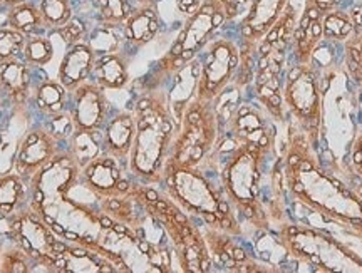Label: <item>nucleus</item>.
<instances>
[{"label":"nucleus","mask_w":362,"mask_h":273,"mask_svg":"<svg viewBox=\"0 0 362 273\" xmlns=\"http://www.w3.org/2000/svg\"><path fill=\"white\" fill-rule=\"evenodd\" d=\"M280 165L285 190L296 202L362 235V199L324 170L300 129L291 133Z\"/></svg>","instance_id":"obj_1"},{"label":"nucleus","mask_w":362,"mask_h":273,"mask_svg":"<svg viewBox=\"0 0 362 273\" xmlns=\"http://www.w3.org/2000/svg\"><path fill=\"white\" fill-rule=\"evenodd\" d=\"M136 136L128 158V171L143 185H158L165 176L178 122L168 106L166 93L148 89L134 104Z\"/></svg>","instance_id":"obj_2"},{"label":"nucleus","mask_w":362,"mask_h":273,"mask_svg":"<svg viewBox=\"0 0 362 273\" xmlns=\"http://www.w3.org/2000/svg\"><path fill=\"white\" fill-rule=\"evenodd\" d=\"M275 154L274 133L260 141H235L221 173L225 198L257 228L267 230L270 218L262 204L265 168Z\"/></svg>","instance_id":"obj_3"},{"label":"nucleus","mask_w":362,"mask_h":273,"mask_svg":"<svg viewBox=\"0 0 362 273\" xmlns=\"http://www.w3.org/2000/svg\"><path fill=\"white\" fill-rule=\"evenodd\" d=\"M161 183L173 202L185 213L200 216L206 225L223 230L228 235H240L232 204L216 191L198 168L166 165Z\"/></svg>","instance_id":"obj_4"},{"label":"nucleus","mask_w":362,"mask_h":273,"mask_svg":"<svg viewBox=\"0 0 362 273\" xmlns=\"http://www.w3.org/2000/svg\"><path fill=\"white\" fill-rule=\"evenodd\" d=\"M238 4L235 0H202L171 44L170 51L160 59L155 69V79H149L151 88L161 83L163 77H171L180 67L200 56L210 40H214L216 30L226 21L237 16Z\"/></svg>","instance_id":"obj_5"},{"label":"nucleus","mask_w":362,"mask_h":273,"mask_svg":"<svg viewBox=\"0 0 362 273\" xmlns=\"http://www.w3.org/2000/svg\"><path fill=\"white\" fill-rule=\"evenodd\" d=\"M279 243L288 257L315 272H362L361 258L322 230L300 223H282Z\"/></svg>","instance_id":"obj_6"},{"label":"nucleus","mask_w":362,"mask_h":273,"mask_svg":"<svg viewBox=\"0 0 362 273\" xmlns=\"http://www.w3.org/2000/svg\"><path fill=\"white\" fill-rule=\"evenodd\" d=\"M282 103L312 146H319L324 124V88L315 61L293 62L288 67L282 83Z\"/></svg>","instance_id":"obj_7"},{"label":"nucleus","mask_w":362,"mask_h":273,"mask_svg":"<svg viewBox=\"0 0 362 273\" xmlns=\"http://www.w3.org/2000/svg\"><path fill=\"white\" fill-rule=\"evenodd\" d=\"M220 127L221 121L215 103H202L194 98L185 109L166 165L200 166L215 151Z\"/></svg>","instance_id":"obj_8"},{"label":"nucleus","mask_w":362,"mask_h":273,"mask_svg":"<svg viewBox=\"0 0 362 273\" xmlns=\"http://www.w3.org/2000/svg\"><path fill=\"white\" fill-rule=\"evenodd\" d=\"M200 79L197 99L202 103H214L235 83L240 67V47L232 39L220 37L206 44L200 52Z\"/></svg>","instance_id":"obj_9"},{"label":"nucleus","mask_w":362,"mask_h":273,"mask_svg":"<svg viewBox=\"0 0 362 273\" xmlns=\"http://www.w3.org/2000/svg\"><path fill=\"white\" fill-rule=\"evenodd\" d=\"M52 231V226L40 220L37 211L25 213L12 223V235L21 243L22 252H25L34 260L44 262L49 268L59 255L67 250Z\"/></svg>","instance_id":"obj_10"},{"label":"nucleus","mask_w":362,"mask_h":273,"mask_svg":"<svg viewBox=\"0 0 362 273\" xmlns=\"http://www.w3.org/2000/svg\"><path fill=\"white\" fill-rule=\"evenodd\" d=\"M119 159L103 153L96 159L81 170L84 183L89 186L99 198L107 199L128 193L133 183L126 178Z\"/></svg>","instance_id":"obj_11"},{"label":"nucleus","mask_w":362,"mask_h":273,"mask_svg":"<svg viewBox=\"0 0 362 273\" xmlns=\"http://www.w3.org/2000/svg\"><path fill=\"white\" fill-rule=\"evenodd\" d=\"M71 93L72 106L69 112L74 126L79 129L101 131L107 121V101L104 89L89 79Z\"/></svg>","instance_id":"obj_12"},{"label":"nucleus","mask_w":362,"mask_h":273,"mask_svg":"<svg viewBox=\"0 0 362 273\" xmlns=\"http://www.w3.org/2000/svg\"><path fill=\"white\" fill-rule=\"evenodd\" d=\"M324 42L322 13L315 8L307 7L297 21L296 30L292 34V56L296 64H309L315 57L317 49Z\"/></svg>","instance_id":"obj_13"},{"label":"nucleus","mask_w":362,"mask_h":273,"mask_svg":"<svg viewBox=\"0 0 362 273\" xmlns=\"http://www.w3.org/2000/svg\"><path fill=\"white\" fill-rule=\"evenodd\" d=\"M57 144L59 141L47 129H37L27 136L17 154V170L21 175H35L40 168L47 165L61 153Z\"/></svg>","instance_id":"obj_14"},{"label":"nucleus","mask_w":362,"mask_h":273,"mask_svg":"<svg viewBox=\"0 0 362 273\" xmlns=\"http://www.w3.org/2000/svg\"><path fill=\"white\" fill-rule=\"evenodd\" d=\"M136 136V117L133 111L117 112L106 121L103 133V151L110 156L128 161Z\"/></svg>","instance_id":"obj_15"},{"label":"nucleus","mask_w":362,"mask_h":273,"mask_svg":"<svg viewBox=\"0 0 362 273\" xmlns=\"http://www.w3.org/2000/svg\"><path fill=\"white\" fill-rule=\"evenodd\" d=\"M161 22L156 4L151 6H138L123 24L124 47L138 51L143 45L151 42L160 32Z\"/></svg>","instance_id":"obj_16"},{"label":"nucleus","mask_w":362,"mask_h":273,"mask_svg":"<svg viewBox=\"0 0 362 273\" xmlns=\"http://www.w3.org/2000/svg\"><path fill=\"white\" fill-rule=\"evenodd\" d=\"M94 62H96V54L84 40L69 45V51L62 57L61 67H59V83L67 91L76 89L84 81L90 79Z\"/></svg>","instance_id":"obj_17"},{"label":"nucleus","mask_w":362,"mask_h":273,"mask_svg":"<svg viewBox=\"0 0 362 273\" xmlns=\"http://www.w3.org/2000/svg\"><path fill=\"white\" fill-rule=\"evenodd\" d=\"M129 54L117 51L96 57L90 81L103 89H123L129 83Z\"/></svg>","instance_id":"obj_18"},{"label":"nucleus","mask_w":362,"mask_h":273,"mask_svg":"<svg viewBox=\"0 0 362 273\" xmlns=\"http://www.w3.org/2000/svg\"><path fill=\"white\" fill-rule=\"evenodd\" d=\"M230 133L237 143L242 141H260L272 134L264 112L253 104H240L230 120Z\"/></svg>","instance_id":"obj_19"},{"label":"nucleus","mask_w":362,"mask_h":273,"mask_svg":"<svg viewBox=\"0 0 362 273\" xmlns=\"http://www.w3.org/2000/svg\"><path fill=\"white\" fill-rule=\"evenodd\" d=\"M67 153L71 158L78 163V166L83 170L86 165H89L93 159H96L99 154H103V133L101 131H89L76 127L74 133L69 138V148Z\"/></svg>","instance_id":"obj_20"},{"label":"nucleus","mask_w":362,"mask_h":273,"mask_svg":"<svg viewBox=\"0 0 362 273\" xmlns=\"http://www.w3.org/2000/svg\"><path fill=\"white\" fill-rule=\"evenodd\" d=\"M30 64L24 59H11L0 62V86L13 95L17 101H24L30 84Z\"/></svg>","instance_id":"obj_21"},{"label":"nucleus","mask_w":362,"mask_h":273,"mask_svg":"<svg viewBox=\"0 0 362 273\" xmlns=\"http://www.w3.org/2000/svg\"><path fill=\"white\" fill-rule=\"evenodd\" d=\"M84 42L93 49L96 57L117 51H124L123 25H112L99 22L98 27L88 32Z\"/></svg>","instance_id":"obj_22"},{"label":"nucleus","mask_w":362,"mask_h":273,"mask_svg":"<svg viewBox=\"0 0 362 273\" xmlns=\"http://www.w3.org/2000/svg\"><path fill=\"white\" fill-rule=\"evenodd\" d=\"M7 25L22 32L27 37L29 35L40 34V32L45 30L39 7L35 6L33 0L12 8H7Z\"/></svg>","instance_id":"obj_23"},{"label":"nucleus","mask_w":362,"mask_h":273,"mask_svg":"<svg viewBox=\"0 0 362 273\" xmlns=\"http://www.w3.org/2000/svg\"><path fill=\"white\" fill-rule=\"evenodd\" d=\"M69 93L61 83H54V81H45L39 86L37 95H35V104H37L39 111L44 115L54 116L61 115L66 111L67 103H69Z\"/></svg>","instance_id":"obj_24"},{"label":"nucleus","mask_w":362,"mask_h":273,"mask_svg":"<svg viewBox=\"0 0 362 273\" xmlns=\"http://www.w3.org/2000/svg\"><path fill=\"white\" fill-rule=\"evenodd\" d=\"M322 30L324 42L344 44L354 32V22H352L351 12L342 11L341 7L330 11L322 16Z\"/></svg>","instance_id":"obj_25"},{"label":"nucleus","mask_w":362,"mask_h":273,"mask_svg":"<svg viewBox=\"0 0 362 273\" xmlns=\"http://www.w3.org/2000/svg\"><path fill=\"white\" fill-rule=\"evenodd\" d=\"M37 7L42 16L45 30L57 32L74 17L69 0H40Z\"/></svg>","instance_id":"obj_26"},{"label":"nucleus","mask_w":362,"mask_h":273,"mask_svg":"<svg viewBox=\"0 0 362 273\" xmlns=\"http://www.w3.org/2000/svg\"><path fill=\"white\" fill-rule=\"evenodd\" d=\"M99 22L112 25H123L134 11L133 0H94Z\"/></svg>","instance_id":"obj_27"},{"label":"nucleus","mask_w":362,"mask_h":273,"mask_svg":"<svg viewBox=\"0 0 362 273\" xmlns=\"http://www.w3.org/2000/svg\"><path fill=\"white\" fill-rule=\"evenodd\" d=\"M54 57V45L51 39H47L42 34L29 35L25 40L24 54H22V59L27 64L35 67L47 66L49 62L52 61Z\"/></svg>","instance_id":"obj_28"},{"label":"nucleus","mask_w":362,"mask_h":273,"mask_svg":"<svg viewBox=\"0 0 362 273\" xmlns=\"http://www.w3.org/2000/svg\"><path fill=\"white\" fill-rule=\"evenodd\" d=\"M24 197L21 176L11 175L0 180V215H11Z\"/></svg>","instance_id":"obj_29"},{"label":"nucleus","mask_w":362,"mask_h":273,"mask_svg":"<svg viewBox=\"0 0 362 273\" xmlns=\"http://www.w3.org/2000/svg\"><path fill=\"white\" fill-rule=\"evenodd\" d=\"M27 35L22 32L12 29V27H2L0 29V62L11 61V59H21L24 54Z\"/></svg>","instance_id":"obj_30"},{"label":"nucleus","mask_w":362,"mask_h":273,"mask_svg":"<svg viewBox=\"0 0 362 273\" xmlns=\"http://www.w3.org/2000/svg\"><path fill=\"white\" fill-rule=\"evenodd\" d=\"M88 27H86L83 21L78 19V17H72L64 27H61V29L57 30V34L61 35L62 40H64L67 45H74L78 42H83L86 35H88Z\"/></svg>","instance_id":"obj_31"},{"label":"nucleus","mask_w":362,"mask_h":273,"mask_svg":"<svg viewBox=\"0 0 362 273\" xmlns=\"http://www.w3.org/2000/svg\"><path fill=\"white\" fill-rule=\"evenodd\" d=\"M344 0H307L305 6L307 7H312L315 8L317 12L319 13H327L330 11H336V8H339L342 6Z\"/></svg>","instance_id":"obj_32"},{"label":"nucleus","mask_w":362,"mask_h":273,"mask_svg":"<svg viewBox=\"0 0 362 273\" xmlns=\"http://www.w3.org/2000/svg\"><path fill=\"white\" fill-rule=\"evenodd\" d=\"M6 272H12V273H22V272H29V265H27L24 258L17 257V255H12L11 258L6 262Z\"/></svg>","instance_id":"obj_33"},{"label":"nucleus","mask_w":362,"mask_h":273,"mask_svg":"<svg viewBox=\"0 0 362 273\" xmlns=\"http://www.w3.org/2000/svg\"><path fill=\"white\" fill-rule=\"evenodd\" d=\"M29 2V0H0V4H2L4 8H12L16 6H21V4H25Z\"/></svg>","instance_id":"obj_34"},{"label":"nucleus","mask_w":362,"mask_h":273,"mask_svg":"<svg viewBox=\"0 0 362 273\" xmlns=\"http://www.w3.org/2000/svg\"><path fill=\"white\" fill-rule=\"evenodd\" d=\"M136 7L138 6H151V4H156V0H133Z\"/></svg>","instance_id":"obj_35"},{"label":"nucleus","mask_w":362,"mask_h":273,"mask_svg":"<svg viewBox=\"0 0 362 273\" xmlns=\"http://www.w3.org/2000/svg\"><path fill=\"white\" fill-rule=\"evenodd\" d=\"M2 8H4V7H2V4H0V12H2Z\"/></svg>","instance_id":"obj_36"}]
</instances>
